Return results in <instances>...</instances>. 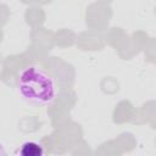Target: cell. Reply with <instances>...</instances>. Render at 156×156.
<instances>
[{
  "instance_id": "3",
  "label": "cell",
  "mask_w": 156,
  "mask_h": 156,
  "mask_svg": "<svg viewBox=\"0 0 156 156\" xmlns=\"http://www.w3.org/2000/svg\"><path fill=\"white\" fill-rule=\"evenodd\" d=\"M6 152H5V149H4V145H2V143H0V156H2V155H5Z\"/></svg>"
},
{
  "instance_id": "1",
  "label": "cell",
  "mask_w": 156,
  "mask_h": 156,
  "mask_svg": "<svg viewBox=\"0 0 156 156\" xmlns=\"http://www.w3.org/2000/svg\"><path fill=\"white\" fill-rule=\"evenodd\" d=\"M21 96L33 105H49L56 99L54 78L39 66H28L18 76Z\"/></svg>"
},
{
  "instance_id": "2",
  "label": "cell",
  "mask_w": 156,
  "mask_h": 156,
  "mask_svg": "<svg viewBox=\"0 0 156 156\" xmlns=\"http://www.w3.org/2000/svg\"><path fill=\"white\" fill-rule=\"evenodd\" d=\"M20 155L22 156H41L44 154V149L41 144L37 141H26L22 144L21 149L18 150Z\"/></svg>"
}]
</instances>
